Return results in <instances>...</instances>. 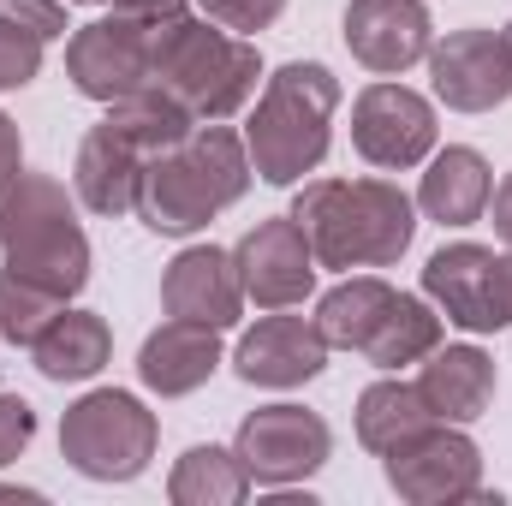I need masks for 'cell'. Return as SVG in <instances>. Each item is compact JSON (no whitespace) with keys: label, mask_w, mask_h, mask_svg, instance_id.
<instances>
[{"label":"cell","mask_w":512,"mask_h":506,"mask_svg":"<svg viewBox=\"0 0 512 506\" xmlns=\"http://www.w3.org/2000/svg\"><path fill=\"white\" fill-rule=\"evenodd\" d=\"M256 36L209 24L191 0L149 12V84H161L191 120H239L262 90Z\"/></svg>","instance_id":"obj_1"},{"label":"cell","mask_w":512,"mask_h":506,"mask_svg":"<svg viewBox=\"0 0 512 506\" xmlns=\"http://www.w3.org/2000/svg\"><path fill=\"white\" fill-rule=\"evenodd\" d=\"M251 179L256 167L245 131H233L227 120H197L173 149L149 155L137 185V221L161 239H191L221 209H233L251 191Z\"/></svg>","instance_id":"obj_2"},{"label":"cell","mask_w":512,"mask_h":506,"mask_svg":"<svg viewBox=\"0 0 512 506\" xmlns=\"http://www.w3.org/2000/svg\"><path fill=\"white\" fill-rule=\"evenodd\" d=\"M286 215L304 227L316 268L334 274L393 268L417 239V197L393 179H304Z\"/></svg>","instance_id":"obj_3"},{"label":"cell","mask_w":512,"mask_h":506,"mask_svg":"<svg viewBox=\"0 0 512 506\" xmlns=\"http://www.w3.org/2000/svg\"><path fill=\"white\" fill-rule=\"evenodd\" d=\"M334 114H340V78L322 60H286L262 78L245 120V149L262 185H304L334 143Z\"/></svg>","instance_id":"obj_4"},{"label":"cell","mask_w":512,"mask_h":506,"mask_svg":"<svg viewBox=\"0 0 512 506\" xmlns=\"http://www.w3.org/2000/svg\"><path fill=\"white\" fill-rule=\"evenodd\" d=\"M0 268L78 298L90 286V233L78 221V191L54 173H18L0 191Z\"/></svg>","instance_id":"obj_5"},{"label":"cell","mask_w":512,"mask_h":506,"mask_svg":"<svg viewBox=\"0 0 512 506\" xmlns=\"http://www.w3.org/2000/svg\"><path fill=\"white\" fill-rule=\"evenodd\" d=\"M155 447H161V423L126 387H90L60 417V459L90 483H137Z\"/></svg>","instance_id":"obj_6"},{"label":"cell","mask_w":512,"mask_h":506,"mask_svg":"<svg viewBox=\"0 0 512 506\" xmlns=\"http://www.w3.org/2000/svg\"><path fill=\"white\" fill-rule=\"evenodd\" d=\"M423 298L465 334L512 328V251L453 239L423 262Z\"/></svg>","instance_id":"obj_7"},{"label":"cell","mask_w":512,"mask_h":506,"mask_svg":"<svg viewBox=\"0 0 512 506\" xmlns=\"http://www.w3.org/2000/svg\"><path fill=\"white\" fill-rule=\"evenodd\" d=\"M233 453L245 459L256 489H298L334 459V429H328L322 411L274 399V405L245 411V423L233 435Z\"/></svg>","instance_id":"obj_8"},{"label":"cell","mask_w":512,"mask_h":506,"mask_svg":"<svg viewBox=\"0 0 512 506\" xmlns=\"http://www.w3.org/2000/svg\"><path fill=\"white\" fill-rule=\"evenodd\" d=\"M387 489L411 506H441V501H495L483 489V447L465 435V423H429L411 441L382 453Z\"/></svg>","instance_id":"obj_9"},{"label":"cell","mask_w":512,"mask_h":506,"mask_svg":"<svg viewBox=\"0 0 512 506\" xmlns=\"http://www.w3.org/2000/svg\"><path fill=\"white\" fill-rule=\"evenodd\" d=\"M441 126H435V102L417 96L411 84L376 78L352 96V149L376 167V173H411L435 155Z\"/></svg>","instance_id":"obj_10"},{"label":"cell","mask_w":512,"mask_h":506,"mask_svg":"<svg viewBox=\"0 0 512 506\" xmlns=\"http://www.w3.org/2000/svg\"><path fill=\"white\" fill-rule=\"evenodd\" d=\"M66 78L84 102L114 108L120 96L149 84V18L102 12L66 36Z\"/></svg>","instance_id":"obj_11"},{"label":"cell","mask_w":512,"mask_h":506,"mask_svg":"<svg viewBox=\"0 0 512 506\" xmlns=\"http://www.w3.org/2000/svg\"><path fill=\"white\" fill-rule=\"evenodd\" d=\"M429 90L453 114H495L512 102V48L501 30L465 24L429 48Z\"/></svg>","instance_id":"obj_12"},{"label":"cell","mask_w":512,"mask_h":506,"mask_svg":"<svg viewBox=\"0 0 512 506\" xmlns=\"http://www.w3.org/2000/svg\"><path fill=\"white\" fill-rule=\"evenodd\" d=\"M233 262H239V280H245V298L256 310H292L316 292V251L304 239V227L292 215H268L256 221L251 233L233 245Z\"/></svg>","instance_id":"obj_13"},{"label":"cell","mask_w":512,"mask_h":506,"mask_svg":"<svg viewBox=\"0 0 512 506\" xmlns=\"http://www.w3.org/2000/svg\"><path fill=\"white\" fill-rule=\"evenodd\" d=\"M322 370H328V340H322L316 316L268 310L233 346V376L245 387H262V393H292V387L316 381Z\"/></svg>","instance_id":"obj_14"},{"label":"cell","mask_w":512,"mask_h":506,"mask_svg":"<svg viewBox=\"0 0 512 506\" xmlns=\"http://www.w3.org/2000/svg\"><path fill=\"white\" fill-rule=\"evenodd\" d=\"M340 36L352 48V60L376 78H399L411 66L429 60L435 48V18L423 0H346Z\"/></svg>","instance_id":"obj_15"},{"label":"cell","mask_w":512,"mask_h":506,"mask_svg":"<svg viewBox=\"0 0 512 506\" xmlns=\"http://www.w3.org/2000/svg\"><path fill=\"white\" fill-rule=\"evenodd\" d=\"M245 280H239V262L221 245H185V251L167 262L161 274V310L167 316H185V322H203V328H239L245 316Z\"/></svg>","instance_id":"obj_16"},{"label":"cell","mask_w":512,"mask_h":506,"mask_svg":"<svg viewBox=\"0 0 512 506\" xmlns=\"http://www.w3.org/2000/svg\"><path fill=\"white\" fill-rule=\"evenodd\" d=\"M143 143L126 126H114L108 114L84 131L78 155H72V191L90 215H137V185H143Z\"/></svg>","instance_id":"obj_17"},{"label":"cell","mask_w":512,"mask_h":506,"mask_svg":"<svg viewBox=\"0 0 512 506\" xmlns=\"http://www.w3.org/2000/svg\"><path fill=\"white\" fill-rule=\"evenodd\" d=\"M221 364H227L221 328H203V322H185V316H167L137 346V381L161 399H185V393L209 387Z\"/></svg>","instance_id":"obj_18"},{"label":"cell","mask_w":512,"mask_h":506,"mask_svg":"<svg viewBox=\"0 0 512 506\" xmlns=\"http://www.w3.org/2000/svg\"><path fill=\"white\" fill-rule=\"evenodd\" d=\"M489 197H495V167L483 161V149L435 143V155L423 161V179H417V215H429L441 227H477L489 215Z\"/></svg>","instance_id":"obj_19"},{"label":"cell","mask_w":512,"mask_h":506,"mask_svg":"<svg viewBox=\"0 0 512 506\" xmlns=\"http://www.w3.org/2000/svg\"><path fill=\"white\" fill-rule=\"evenodd\" d=\"M495 387H501V370H495V358L483 352V346H435L423 364H417V393L429 399V411L441 417V423H477L489 405H495Z\"/></svg>","instance_id":"obj_20"},{"label":"cell","mask_w":512,"mask_h":506,"mask_svg":"<svg viewBox=\"0 0 512 506\" xmlns=\"http://www.w3.org/2000/svg\"><path fill=\"white\" fill-rule=\"evenodd\" d=\"M108 358H114V328L96 310H72V304L30 346V364L42 381H90L108 370Z\"/></svg>","instance_id":"obj_21"},{"label":"cell","mask_w":512,"mask_h":506,"mask_svg":"<svg viewBox=\"0 0 512 506\" xmlns=\"http://www.w3.org/2000/svg\"><path fill=\"white\" fill-rule=\"evenodd\" d=\"M447 340V316L423 298V292H393V304L382 310V322H376V334L364 340V364H376L387 376H399V370H411V364H423L435 346Z\"/></svg>","instance_id":"obj_22"},{"label":"cell","mask_w":512,"mask_h":506,"mask_svg":"<svg viewBox=\"0 0 512 506\" xmlns=\"http://www.w3.org/2000/svg\"><path fill=\"white\" fill-rule=\"evenodd\" d=\"M429 423H441L435 411H429V399L417 393V381L405 376H387L370 381L364 393H358V405H352V429H358V447L364 453H393L399 441H411L417 429H429Z\"/></svg>","instance_id":"obj_23"},{"label":"cell","mask_w":512,"mask_h":506,"mask_svg":"<svg viewBox=\"0 0 512 506\" xmlns=\"http://www.w3.org/2000/svg\"><path fill=\"white\" fill-rule=\"evenodd\" d=\"M399 286H387L382 274H346L340 286H328L316 298V328L328 340V352H364V340L376 334L382 310L393 304Z\"/></svg>","instance_id":"obj_24"},{"label":"cell","mask_w":512,"mask_h":506,"mask_svg":"<svg viewBox=\"0 0 512 506\" xmlns=\"http://www.w3.org/2000/svg\"><path fill=\"white\" fill-rule=\"evenodd\" d=\"M251 489L256 483L245 471V459L233 447H215V441L185 447L167 471V501L173 506H239Z\"/></svg>","instance_id":"obj_25"},{"label":"cell","mask_w":512,"mask_h":506,"mask_svg":"<svg viewBox=\"0 0 512 506\" xmlns=\"http://www.w3.org/2000/svg\"><path fill=\"white\" fill-rule=\"evenodd\" d=\"M66 304H72V298L48 292V286L24 280V274H12V268H0V340H6V346H24V352H30Z\"/></svg>","instance_id":"obj_26"},{"label":"cell","mask_w":512,"mask_h":506,"mask_svg":"<svg viewBox=\"0 0 512 506\" xmlns=\"http://www.w3.org/2000/svg\"><path fill=\"white\" fill-rule=\"evenodd\" d=\"M42 48H48V42H36L30 30H18V24L0 18V96L42 78Z\"/></svg>","instance_id":"obj_27"},{"label":"cell","mask_w":512,"mask_h":506,"mask_svg":"<svg viewBox=\"0 0 512 506\" xmlns=\"http://www.w3.org/2000/svg\"><path fill=\"white\" fill-rule=\"evenodd\" d=\"M209 24H221V30H233V36H256V30H268L280 12H286V0H191Z\"/></svg>","instance_id":"obj_28"},{"label":"cell","mask_w":512,"mask_h":506,"mask_svg":"<svg viewBox=\"0 0 512 506\" xmlns=\"http://www.w3.org/2000/svg\"><path fill=\"white\" fill-rule=\"evenodd\" d=\"M36 441V405L24 393H0V471L18 465Z\"/></svg>","instance_id":"obj_29"},{"label":"cell","mask_w":512,"mask_h":506,"mask_svg":"<svg viewBox=\"0 0 512 506\" xmlns=\"http://www.w3.org/2000/svg\"><path fill=\"white\" fill-rule=\"evenodd\" d=\"M0 18L30 30L36 42H60L72 24H66V0H0Z\"/></svg>","instance_id":"obj_30"},{"label":"cell","mask_w":512,"mask_h":506,"mask_svg":"<svg viewBox=\"0 0 512 506\" xmlns=\"http://www.w3.org/2000/svg\"><path fill=\"white\" fill-rule=\"evenodd\" d=\"M18 173H24V137H18V126H12L6 114H0V191H6Z\"/></svg>","instance_id":"obj_31"},{"label":"cell","mask_w":512,"mask_h":506,"mask_svg":"<svg viewBox=\"0 0 512 506\" xmlns=\"http://www.w3.org/2000/svg\"><path fill=\"white\" fill-rule=\"evenodd\" d=\"M489 215H495V239L512 251V173L495 185V197H489Z\"/></svg>","instance_id":"obj_32"},{"label":"cell","mask_w":512,"mask_h":506,"mask_svg":"<svg viewBox=\"0 0 512 506\" xmlns=\"http://www.w3.org/2000/svg\"><path fill=\"white\" fill-rule=\"evenodd\" d=\"M96 6H108V12H137V18H149V12H167V6H179V0H96Z\"/></svg>","instance_id":"obj_33"},{"label":"cell","mask_w":512,"mask_h":506,"mask_svg":"<svg viewBox=\"0 0 512 506\" xmlns=\"http://www.w3.org/2000/svg\"><path fill=\"white\" fill-rule=\"evenodd\" d=\"M6 501H42V489H18V483H0Z\"/></svg>","instance_id":"obj_34"},{"label":"cell","mask_w":512,"mask_h":506,"mask_svg":"<svg viewBox=\"0 0 512 506\" xmlns=\"http://www.w3.org/2000/svg\"><path fill=\"white\" fill-rule=\"evenodd\" d=\"M501 36H507V48H512V24H507V30H501Z\"/></svg>","instance_id":"obj_35"},{"label":"cell","mask_w":512,"mask_h":506,"mask_svg":"<svg viewBox=\"0 0 512 506\" xmlns=\"http://www.w3.org/2000/svg\"><path fill=\"white\" fill-rule=\"evenodd\" d=\"M66 6H78V0H66Z\"/></svg>","instance_id":"obj_36"}]
</instances>
